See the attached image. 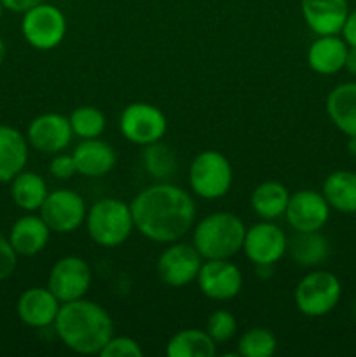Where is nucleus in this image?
I'll list each match as a JSON object with an SVG mask.
<instances>
[{
    "label": "nucleus",
    "instance_id": "c756f323",
    "mask_svg": "<svg viewBox=\"0 0 356 357\" xmlns=\"http://www.w3.org/2000/svg\"><path fill=\"white\" fill-rule=\"evenodd\" d=\"M276 337L265 328H251L244 331L237 344V352L243 357H271L276 352Z\"/></svg>",
    "mask_w": 356,
    "mask_h": 357
},
{
    "label": "nucleus",
    "instance_id": "ea45409f",
    "mask_svg": "<svg viewBox=\"0 0 356 357\" xmlns=\"http://www.w3.org/2000/svg\"><path fill=\"white\" fill-rule=\"evenodd\" d=\"M2 13H3V6L2 2H0V20H2Z\"/></svg>",
    "mask_w": 356,
    "mask_h": 357
},
{
    "label": "nucleus",
    "instance_id": "4be33fe9",
    "mask_svg": "<svg viewBox=\"0 0 356 357\" xmlns=\"http://www.w3.org/2000/svg\"><path fill=\"white\" fill-rule=\"evenodd\" d=\"M327 114L339 131L356 136V82L341 84L328 94Z\"/></svg>",
    "mask_w": 356,
    "mask_h": 357
},
{
    "label": "nucleus",
    "instance_id": "2f4dec72",
    "mask_svg": "<svg viewBox=\"0 0 356 357\" xmlns=\"http://www.w3.org/2000/svg\"><path fill=\"white\" fill-rule=\"evenodd\" d=\"M101 357H143V351L136 340L129 337H112L101 349Z\"/></svg>",
    "mask_w": 356,
    "mask_h": 357
},
{
    "label": "nucleus",
    "instance_id": "72a5a7b5",
    "mask_svg": "<svg viewBox=\"0 0 356 357\" xmlns=\"http://www.w3.org/2000/svg\"><path fill=\"white\" fill-rule=\"evenodd\" d=\"M49 173L52 174L58 180H68L73 174L77 173L75 160H73V155H66V153H59L49 164Z\"/></svg>",
    "mask_w": 356,
    "mask_h": 357
},
{
    "label": "nucleus",
    "instance_id": "7c9ffc66",
    "mask_svg": "<svg viewBox=\"0 0 356 357\" xmlns=\"http://www.w3.org/2000/svg\"><path fill=\"white\" fill-rule=\"evenodd\" d=\"M236 330L237 323L229 310H215L206 323V333L213 338L216 345L229 342L236 335Z\"/></svg>",
    "mask_w": 356,
    "mask_h": 357
},
{
    "label": "nucleus",
    "instance_id": "a211bd4d",
    "mask_svg": "<svg viewBox=\"0 0 356 357\" xmlns=\"http://www.w3.org/2000/svg\"><path fill=\"white\" fill-rule=\"evenodd\" d=\"M72 155L75 160L77 173L87 178L105 176L114 169L115 162H117V155H115L112 145L98 138L84 139L82 143L77 145Z\"/></svg>",
    "mask_w": 356,
    "mask_h": 357
},
{
    "label": "nucleus",
    "instance_id": "b1692460",
    "mask_svg": "<svg viewBox=\"0 0 356 357\" xmlns=\"http://www.w3.org/2000/svg\"><path fill=\"white\" fill-rule=\"evenodd\" d=\"M288 201V190H286L285 185L278 183V181L260 183L251 194V208H253V211L262 220H269V222L285 215Z\"/></svg>",
    "mask_w": 356,
    "mask_h": 357
},
{
    "label": "nucleus",
    "instance_id": "e433bc0d",
    "mask_svg": "<svg viewBox=\"0 0 356 357\" xmlns=\"http://www.w3.org/2000/svg\"><path fill=\"white\" fill-rule=\"evenodd\" d=\"M344 68L348 70L349 73H355V75H356V47H349L348 49Z\"/></svg>",
    "mask_w": 356,
    "mask_h": 357
},
{
    "label": "nucleus",
    "instance_id": "aec40b11",
    "mask_svg": "<svg viewBox=\"0 0 356 357\" xmlns=\"http://www.w3.org/2000/svg\"><path fill=\"white\" fill-rule=\"evenodd\" d=\"M28 143L17 129L0 126V183L13 181L24 169Z\"/></svg>",
    "mask_w": 356,
    "mask_h": 357
},
{
    "label": "nucleus",
    "instance_id": "cd10ccee",
    "mask_svg": "<svg viewBox=\"0 0 356 357\" xmlns=\"http://www.w3.org/2000/svg\"><path fill=\"white\" fill-rule=\"evenodd\" d=\"M142 160L147 173L152 174L156 180H168L177 171V155L170 146L161 142L147 145L143 150Z\"/></svg>",
    "mask_w": 356,
    "mask_h": 357
},
{
    "label": "nucleus",
    "instance_id": "6e6552de",
    "mask_svg": "<svg viewBox=\"0 0 356 357\" xmlns=\"http://www.w3.org/2000/svg\"><path fill=\"white\" fill-rule=\"evenodd\" d=\"M119 128L128 142L147 146L163 139V136L166 135L168 121L161 108L136 101L122 110Z\"/></svg>",
    "mask_w": 356,
    "mask_h": 357
},
{
    "label": "nucleus",
    "instance_id": "f257e3e1",
    "mask_svg": "<svg viewBox=\"0 0 356 357\" xmlns=\"http://www.w3.org/2000/svg\"><path fill=\"white\" fill-rule=\"evenodd\" d=\"M129 206L136 230L154 243H175L192 229L195 220L191 195L166 181L143 188Z\"/></svg>",
    "mask_w": 356,
    "mask_h": 357
},
{
    "label": "nucleus",
    "instance_id": "473e14b6",
    "mask_svg": "<svg viewBox=\"0 0 356 357\" xmlns=\"http://www.w3.org/2000/svg\"><path fill=\"white\" fill-rule=\"evenodd\" d=\"M17 253L14 251L10 241L0 232V281L10 278L16 268Z\"/></svg>",
    "mask_w": 356,
    "mask_h": 357
},
{
    "label": "nucleus",
    "instance_id": "0eeeda50",
    "mask_svg": "<svg viewBox=\"0 0 356 357\" xmlns=\"http://www.w3.org/2000/svg\"><path fill=\"white\" fill-rule=\"evenodd\" d=\"M341 293V282L332 272L316 271L297 284L295 303L304 316L320 317L337 307Z\"/></svg>",
    "mask_w": 356,
    "mask_h": 357
},
{
    "label": "nucleus",
    "instance_id": "6ab92c4d",
    "mask_svg": "<svg viewBox=\"0 0 356 357\" xmlns=\"http://www.w3.org/2000/svg\"><path fill=\"white\" fill-rule=\"evenodd\" d=\"M348 44L337 35H320L307 51V63L311 70L320 75H334L346 65Z\"/></svg>",
    "mask_w": 356,
    "mask_h": 357
},
{
    "label": "nucleus",
    "instance_id": "423d86ee",
    "mask_svg": "<svg viewBox=\"0 0 356 357\" xmlns=\"http://www.w3.org/2000/svg\"><path fill=\"white\" fill-rule=\"evenodd\" d=\"M23 37L31 47L49 51L58 47L66 35V17L52 3L40 2L23 14Z\"/></svg>",
    "mask_w": 356,
    "mask_h": 357
},
{
    "label": "nucleus",
    "instance_id": "393cba45",
    "mask_svg": "<svg viewBox=\"0 0 356 357\" xmlns=\"http://www.w3.org/2000/svg\"><path fill=\"white\" fill-rule=\"evenodd\" d=\"M288 250L295 264L302 267H314L323 264L330 255L327 237L318 232H295L290 239Z\"/></svg>",
    "mask_w": 356,
    "mask_h": 357
},
{
    "label": "nucleus",
    "instance_id": "4468645a",
    "mask_svg": "<svg viewBox=\"0 0 356 357\" xmlns=\"http://www.w3.org/2000/svg\"><path fill=\"white\" fill-rule=\"evenodd\" d=\"M198 284L202 295L212 300H230L243 288L241 271L229 260H206L198 274Z\"/></svg>",
    "mask_w": 356,
    "mask_h": 357
},
{
    "label": "nucleus",
    "instance_id": "412c9836",
    "mask_svg": "<svg viewBox=\"0 0 356 357\" xmlns=\"http://www.w3.org/2000/svg\"><path fill=\"white\" fill-rule=\"evenodd\" d=\"M51 229L42 220V216L27 215L21 216L10 229L9 241L14 251L23 257H34L40 253L49 241Z\"/></svg>",
    "mask_w": 356,
    "mask_h": 357
},
{
    "label": "nucleus",
    "instance_id": "ddd939ff",
    "mask_svg": "<svg viewBox=\"0 0 356 357\" xmlns=\"http://www.w3.org/2000/svg\"><path fill=\"white\" fill-rule=\"evenodd\" d=\"M285 216L295 232H318L328 222L330 206L323 194L307 188L290 195Z\"/></svg>",
    "mask_w": 356,
    "mask_h": 357
},
{
    "label": "nucleus",
    "instance_id": "9b49d317",
    "mask_svg": "<svg viewBox=\"0 0 356 357\" xmlns=\"http://www.w3.org/2000/svg\"><path fill=\"white\" fill-rule=\"evenodd\" d=\"M84 199L73 190H54L45 197L40 216L52 232L68 234L79 229L86 220Z\"/></svg>",
    "mask_w": 356,
    "mask_h": 357
},
{
    "label": "nucleus",
    "instance_id": "dca6fc26",
    "mask_svg": "<svg viewBox=\"0 0 356 357\" xmlns=\"http://www.w3.org/2000/svg\"><path fill=\"white\" fill-rule=\"evenodd\" d=\"M307 26L316 35H337L349 14L348 0H300Z\"/></svg>",
    "mask_w": 356,
    "mask_h": 357
},
{
    "label": "nucleus",
    "instance_id": "a878e982",
    "mask_svg": "<svg viewBox=\"0 0 356 357\" xmlns=\"http://www.w3.org/2000/svg\"><path fill=\"white\" fill-rule=\"evenodd\" d=\"M10 195L17 208L24 209V211H37L42 208L49 192L44 178L38 176L37 173L21 171L13 180Z\"/></svg>",
    "mask_w": 356,
    "mask_h": 357
},
{
    "label": "nucleus",
    "instance_id": "58836bf2",
    "mask_svg": "<svg viewBox=\"0 0 356 357\" xmlns=\"http://www.w3.org/2000/svg\"><path fill=\"white\" fill-rule=\"evenodd\" d=\"M3 59H6V44H3V40L0 38V65L3 63Z\"/></svg>",
    "mask_w": 356,
    "mask_h": 357
},
{
    "label": "nucleus",
    "instance_id": "1a4fd4ad",
    "mask_svg": "<svg viewBox=\"0 0 356 357\" xmlns=\"http://www.w3.org/2000/svg\"><path fill=\"white\" fill-rule=\"evenodd\" d=\"M93 282L91 268L82 258L63 257L49 272L47 288L61 303L84 298Z\"/></svg>",
    "mask_w": 356,
    "mask_h": 357
},
{
    "label": "nucleus",
    "instance_id": "bb28decb",
    "mask_svg": "<svg viewBox=\"0 0 356 357\" xmlns=\"http://www.w3.org/2000/svg\"><path fill=\"white\" fill-rule=\"evenodd\" d=\"M168 357H213L216 344L206 331L184 330L171 337L166 347Z\"/></svg>",
    "mask_w": 356,
    "mask_h": 357
},
{
    "label": "nucleus",
    "instance_id": "39448f33",
    "mask_svg": "<svg viewBox=\"0 0 356 357\" xmlns=\"http://www.w3.org/2000/svg\"><path fill=\"white\" fill-rule=\"evenodd\" d=\"M232 166L225 155L215 150H206L195 155L191 164L188 181L202 199H220L230 190L232 185Z\"/></svg>",
    "mask_w": 356,
    "mask_h": 357
},
{
    "label": "nucleus",
    "instance_id": "f03ea898",
    "mask_svg": "<svg viewBox=\"0 0 356 357\" xmlns=\"http://www.w3.org/2000/svg\"><path fill=\"white\" fill-rule=\"evenodd\" d=\"M59 340L77 354H100L114 337V323L107 310L89 300H73L59 307L54 321Z\"/></svg>",
    "mask_w": 356,
    "mask_h": 357
},
{
    "label": "nucleus",
    "instance_id": "4c0bfd02",
    "mask_svg": "<svg viewBox=\"0 0 356 357\" xmlns=\"http://www.w3.org/2000/svg\"><path fill=\"white\" fill-rule=\"evenodd\" d=\"M349 152L353 153V155H356V136H349Z\"/></svg>",
    "mask_w": 356,
    "mask_h": 357
},
{
    "label": "nucleus",
    "instance_id": "2eb2a0df",
    "mask_svg": "<svg viewBox=\"0 0 356 357\" xmlns=\"http://www.w3.org/2000/svg\"><path fill=\"white\" fill-rule=\"evenodd\" d=\"M28 143L44 153H59L72 142V126L61 114L38 115L28 126Z\"/></svg>",
    "mask_w": 356,
    "mask_h": 357
},
{
    "label": "nucleus",
    "instance_id": "20e7f679",
    "mask_svg": "<svg viewBox=\"0 0 356 357\" xmlns=\"http://www.w3.org/2000/svg\"><path fill=\"white\" fill-rule=\"evenodd\" d=\"M86 227L89 237L98 246H121L135 229L131 206L121 199H100L87 211Z\"/></svg>",
    "mask_w": 356,
    "mask_h": 357
},
{
    "label": "nucleus",
    "instance_id": "7ed1b4c3",
    "mask_svg": "<svg viewBox=\"0 0 356 357\" xmlns=\"http://www.w3.org/2000/svg\"><path fill=\"white\" fill-rule=\"evenodd\" d=\"M246 227L232 213H213L194 229V248L205 260H229L243 250Z\"/></svg>",
    "mask_w": 356,
    "mask_h": 357
},
{
    "label": "nucleus",
    "instance_id": "c9c22d12",
    "mask_svg": "<svg viewBox=\"0 0 356 357\" xmlns=\"http://www.w3.org/2000/svg\"><path fill=\"white\" fill-rule=\"evenodd\" d=\"M0 2H2L3 9H9L13 10V13L24 14L28 9L38 6V3L44 2V0H0Z\"/></svg>",
    "mask_w": 356,
    "mask_h": 357
},
{
    "label": "nucleus",
    "instance_id": "c85d7f7f",
    "mask_svg": "<svg viewBox=\"0 0 356 357\" xmlns=\"http://www.w3.org/2000/svg\"><path fill=\"white\" fill-rule=\"evenodd\" d=\"M70 126H72L73 135L82 139L100 138L101 132L105 131V115L94 107H79L72 112L68 117Z\"/></svg>",
    "mask_w": 356,
    "mask_h": 357
},
{
    "label": "nucleus",
    "instance_id": "f704fd0d",
    "mask_svg": "<svg viewBox=\"0 0 356 357\" xmlns=\"http://www.w3.org/2000/svg\"><path fill=\"white\" fill-rule=\"evenodd\" d=\"M342 37H344L346 44L349 45V47H356V9L353 10V13L348 14V17H346V23L344 26H342Z\"/></svg>",
    "mask_w": 356,
    "mask_h": 357
},
{
    "label": "nucleus",
    "instance_id": "f3484780",
    "mask_svg": "<svg viewBox=\"0 0 356 357\" xmlns=\"http://www.w3.org/2000/svg\"><path fill=\"white\" fill-rule=\"evenodd\" d=\"M59 303L49 288H30L17 300V316L30 328H47L58 317Z\"/></svg>",
    "mask_w": 356,
    "mask_h": 357
},
{
    "label": "nucleus",
    "instance_id": "5701e85b",
    "mask_svg": "<svg viewBox=\"0 0 356 357\" xmlns=\"http://www.w3.org/2000/svg\"><path fill=\"white\" fill-rule=\"evenodd\" d=\"M328 206L341 213H356V173L335 171L323 181Z\"/></svg>",
    "mask_w": 356,
    "mask_h": 357
},
{
    "label": "nucleus",
    "instance_id": "9d476101",
    "mask_svg": "<svg viewBox=\"0 0 356 357\" xmlns=\"http://www.w3.org/2000/svg\"><path fill=\"white\" fill-rule=\"evenodd\" d=\"M243 250L248 260L253 261L257 267H272L276 261L285 257L288 250V239L279 227L265 220L246 230Z\"/></svg>",
    "mask_w": 356,
    "mask_h": 357
},
{
    "label": "nucleus",
    "instance_id": "f8f14e48",
    "mask_svg": "<svg viewBox=\"0 0 356 357\" xmlns=\"http://www.w3.org/2000/svg\"><path fill=\"white\" fill-rule=\"evenodd\" d=\"M202 257L194 246L173 244L161 253L157 260V274L164 284L171 288H184L198 279Z\"/></svg>",
    "mask_w": 356,
    "mask_h": 357
}]
</instances>
